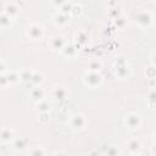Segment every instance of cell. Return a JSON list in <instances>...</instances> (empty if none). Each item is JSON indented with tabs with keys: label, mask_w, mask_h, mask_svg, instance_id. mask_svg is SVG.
Segmentation results:
<instances>
[{
	"label": "cell",
	"mask_w": 156,
	"mask_h": 156,
	"mask_svg": "<svg viewBox=\"0 0 156 156\" xmlns=\"http://www.w3.org/2000/svg\"><path fill=\"white\" fill-rule=\"evenodd\" d=\"M69 123H71V126H72L73 129H82V128H84V126H85V118H84L83 115L76 113V115H73V116L71 117Z\"/></svg>",
	"instance_id": "cell-1"
},
{
	"label": "cell",
	"mask_w": 156,
	"mask_h": 156,
	"mask_svg": "<svg viewBox=\"0 0 156 156\" xmlns=\"http://www.w3.org/2000/svg\"><path fill=\"white\" fill-rule=\"evenodd\" d=\"M84 82L89 87H96L98 84H100L101 77H100V74H98V72H89L88 74H85Z\"/></svg>",
	"instance_id": "cell-2"
},
{
	"label": "cell",
	"mask_w": 156,
	"mask_h": 156,
	"mask_svg": "<svg viewBox=\"0 0 156 156\" xmlns=\"http://www.w3.org/2000/svg\"><path fill=\"white\" fill-rule=\"evenodd\" d=\"M27 33H28V35H29L32 39L37 40V39H40V38L43 37V28H41L39 24H32V26L28 27Z\"/></svg>",
	"instance_id": "cell-3"
},
{
	"label": "cell",
	"mask_w": 156,
	"mask_h": 156,
	"mask_svg": "<svg viewBox=\"0 0 156 156\" xmlns=\"http://www.w3.org/2000/svg\"><path fill=\"white\" fill-rule=\"evenodd\" d=\"M126 126H128V128H138L140 126V118L138 115L135 113H129L127 117H126Z\"/></svg>",
	"instance_id": "cell-4"
},
{
	"label": "cell",
	"mask_w": 156,
	"mask_h": 156,
	"mask_svg": "<svg viewBox=\"0 0 156 156\" xmlns=\"http://www.w3.org/2000/svg\"><path fill=\"white\" fill-rule=\"evenodd\" d=\"M27 143H28V140L24 138H16L12 143V146L16 150H24L27 147Z\"/></svg>",
	"instance_id": "cell-5"
},
{
	"label": "cell",
	"mask_w": 156,
	"mask_h": 156,
	"mask_svg": "<svg viewBox=\"0 0 156 156\" xmlns=\"http://www.w3.org/2000/svg\"><path fill=\"white\" fill-rule=\"evenodd\" d=\"M13 136V130L10 128H2L0 130V139L4 141H10Z\"/></svg>",
	"instance_id": "cell-6"
},
{
	"label": "cell",
	"mask_w": 156,
	"mask_h": 156,
	"mask_svg": "<svg viewBox=\"0 0 156 156\" xmlns=\"http://www.w3.org/2000/svg\"><path fill=\"white\" fill-rule=\"evenodd\" d=\"M66 95H67V91L63 87H56L54 89V98H56L58 100H63V99H66Z\"/></svg>",
	"instance_id": "cell-7"
},
{
	"label": "cell",
	"mask_w": 156,
	"mask_h": 156,
	"mask_svg": "<svg viewBox=\"0 0 156 156\" xmlns=\"http://www.w3.org/2000/svg\"><path fill=\"white\" fill-rule=\"evenodd\" d=\"M51 46L52 49H62L65 46V40L62 37H54L51 39Z\"/></svg>",
	"instance_id": "cell-8"
},
{
	"label": "cell",
	"mask_w": 156,
	"mask_h": 156,
	"mask_svg": "<svg viewBox=\"0 0 156 156\" xmlns=\"http://www.w3.org/2000/svg\"><path fill=\"white\" fill-rule=\"evenodd\" d=\"M30 96H32L33 100H39L40 101L43 99V96H44V90L41 88H34L32 90V93H30Z\"/></svg>",
	"instance_id": "cell-9"
},
{
	"label": "cell",
	"mask_w": 156,
	"mask_h": 156,
	"mask_svg": "<svg viewBox=\"0 0 156 156\" xmlns=\"http://www.w3.org/2000/svg\"><path fill=\"white\" fill-rule=\"evenodd\" d=\"M6 76V79H7V82L9 83H16V82H18L20 80V73H17V72H15V71H10L7 74H5Z\"/></svg>",
	"instance_id": "cell-10"
},
{
	"label": "cell",
	"mask_w": 156,
	"mask_h": 156,
	"mask_svg": "<svg viewBox=\"0 0 156 156\" xmlns=\"http://www.w3.org/2000/svg\"><path fill=\"white\" fill-rule=\"evenodd\" d=\"M32 74H33L32 71H29V69H23V71L20 72V79L23 80V82H29L30 78H32Z\"/></svg>",
	"instance_id": "cell-11"
},
{
	"label": "cell",
	"mask_w": 156,
	"mask_h": 156,
	"mask_svg": "<svg viewBox=\"0 0 156 156\" xmlns=\"http://www.w3.org/2000/svg\"><path fill=\"white\" fill-rule=\"evenodd\" d=\"M128 146H129V150L132 151V152H136L139 149H140V143H139V140H136V139H133V140H130L129 143H128Z\"/></svg>",
	"instance_id": "cell-12"
},
{
	"label": "cell",
	"mask_w": 156,
	"mask_h": 156,
	"mask_svg": "<svg viewBox=\"0 0 156 156\" xmlns=\"http://www.w3.org/2000/svg\"><path fill=\"white\" fill-rule=\"evenodd\" d=\"M30 82H33L34 84H39L43 82V74L39 73V72H33L32 74V78H30Z\"/></svg>",
	"instance_id": "cell-13"
},
{
	"label": "cell",
	"mask_w": 156,
	"mask_h": 156,
	"mask_svg": "<svg viewBox=\"0 0 156 156\" xmlns=\"http://www.w3.org/2000/svg\"><path fill=\"white\" fill-rule=\"evenodd\" d=\"M62 51H63V54H65L66 56H72V55H74L76 49H74L72 45H65L63 49H62Z\"/></svg>",
	"instance_id": "cell-14"
},
{
	"label": "cell",
	"mask_w": 156,
	"mask_h": 156,
	"mask_svg": "<svg viewBox=\"0 0 156 156\" xmlns=\"http://www.w3.org/2000/svg\"><path fill=\"white\" fill-rule=\"evenodd\" d=\"M10 23H11V17H10V16H7V15H2V16H0V24H1L2 27L9 26Z\"/></svg>",
	"instance_id": "cell-15"
},
{
	"label": "cell",
	"mask_w": 156,
	"mask_h": 156,
	"mask_svg": "<svg viewBox=\"0 0 156 156\" xmlns=\"http://www.w3.org/2000/svg\"><path fill=\"white\" fill-rule=\"evenodd\" d=\"M17 12V7L13 5V4H7L6 5V15L9 16H11V15H13V13H16Z\"/></svg>",
	"instance_id": "cell-16"
},
{
	"label": "cell",
	"mask_w": 156,
	"mask_h": 156,
	"mask_svg": "<svg viewBox=\"0 0 156 156\" xmlns=\"http://www.w3.org/2000/svg\"><path fill=\"white\" fill-rule=\"evenodd\" d=\"M106 156H118V150L116 146H108L106 151Z\"/></svg>",
	"instance_id": "cell-17"
},
{
	"label": "cell",
	"mask_w": 156,
	"mask_h": 156,
	"mask_svg": "<svg viewBox=\"0 0 156 156\" xmlns=\"http://www.w3.org/2000/svg\"><path fill=\"white\" fill-rule=\"evenodd\" d=\"M38 108L40 110V112H46L49 110V104L46 101H39L38 102Z\"/></svg>",
	"instance_id": "cell-18"
},
{
	"label": "cell",
	"mask_w": 156,
	"mask_h": 156,
	"mask_svg": "<svg viewBox=\"0 0 156 156\" xmlns=\"http://www.w3.org/2000/svg\"><path fill=\"white\" fill-rule=\"evenodd\" d=\"M30 156H44V150L41 147H35L30 151Z\"/></svg>",
	"instance_id": "cell-19"
},
{
	"label": "cell",
	"mask_w": 156,
	"mask_h": 156,
	"mask_svg": "<svg viewBox=\"0 0 156 156\" xmlns=\"http://www.w3.org/2000/svg\"><path fill=\"white\" fill-rule=\"evenodd\" d=\"M100 67H101V65H100L99 62H91V63L89 65L90 72H96V71H99V69H100Z\"/></svg>",
	"instance_id": "cell-20"
},
{
	"label": "cell",
	"mask_w": 156,
	"mask_h": 156,
	"mask_svg": "<svg viewBox=\"0 0 156 156\" xmlns=\"http://www.w3.org/2000/svg\"><path fill=\"white\" fill-rule=\"evenodd\" d=\"M55 21H56L57 23H58V22H60V23H65L67 20H66V16H65V15H62V13L58 15V13H57V15L55 16Z\"/></svg>",
	"instance_id": "cell-21"
},
{
	"label": "cell",
	"mask_w": 156,
	"mask_h": 156,
	"mask_svg": "<svg viewBox=\"0 0 156 156\" xmlns=\"http://www.w3.org/2000/svg\"><path fill=\"white\" fill-rule=\"evenodd\" d=\"M9 84L7 79H6V76L5 74H0V87H6Z\"/></svg>",
	"instance_id": "cell-22"
},
{
	"label": "cell",
	"mask_w": 156,
	"mask_h": 156,
	"mask_svg": "<svg viewBox=\"0 0 156 156\" xmlns=\"http://www.w3.org/2000/svg\"><path fill=\"white\" fill-rule=\"evenodd\" d=\"M4 69H5V65L2 62H0V72H2Z\"/></svg>",
	"instance_id": "cell-23"
},
{
	"label": "cell",
	"mask_w": 156,
	"mask_h": 156,
	"mask_svg": "<svg viewBox=\"0 0 156 156\" xmlns=\"http://www.w3.org/2000/svg\"><path fill=\"white\" fill-rule=\"evenodd\" d=\"M55 156H67L66 154H63V152H58V154H56Z\"/></svg>",
	"instance_id": "cell-24"
},
{
	"label": "cell",
	"mask_w": 156,
	"mask_h": 156,
	"mask_svg": "<svg viewBox=\"0 0 156 156\" xmlns=\"http://www.w3.org/2000/svg\"><path fill=\"white\" fill-rule=\"evenodd\" d=\"M132 156H136V155H132Z\"/></svg>",
	"instance_id": "cell-25"
}]
</instances>
